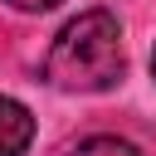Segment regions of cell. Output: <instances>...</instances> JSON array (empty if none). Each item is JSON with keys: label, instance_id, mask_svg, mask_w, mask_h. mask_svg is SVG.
<instances>
[{"label": "cell", "instance_id": "obj_1", "mask_svg": "<svg viewBox=\"0 0 156 156\" xmlns=\"http://www.w3.org/2000/svg\"><path fill=\"white\" fill-rule=\"evenodd\" d=\"M122 24L112 10H83L54 34L44 54V83L58 93H107L122 83Z\"/></svg>", "mask_w": 156, "mask_h": 156}, {"label": "cell", "instance_id": "obj_2", "mask_svg": "<svg viewBox=\"0 0 156 156\" xmlns=\"http://www.w3.org/2000/svg\"><path fill=\"white\" fill-rule=\"evenodd\" d=\"M34 141V112L0 93V156H24Z\"/></svg>", "mask_w": 156, "mask_h": 156}, {"label": "cell", "instance_id": "obj_3", "mask_svg": "<svg viewBox=\"0 0 156 156\" xmlns=\"http://www.w3.org/2000/svg\"><path fill=\"white\" fill-rule=\"evenodd\" d=\"M68 156H141L127 136H112V132H98V136H88V141H78Z\"/></svg>", "mask_w": 156, "mask_h": 156}, {"label": "cell", "instance_id": "obj_4", "mask_svg": "<svg viewBox=\"0 0 156 156\" xmlns=\"http://www.w3.org/2000/svg\"><path fill=\"white\" fill-rule=\"evenodd\" d=\"M5 5H15V10H24V15H39V10H54L58 0H5Z\"/></svg>", "mask_w": 156, "mask_h": 156}, {"label": "cell", "instance_id": "obj_5", "mask_svg": "<svg viewBox=\"0 0 156 156\" xmlns=\"http://www.w3.org/2000/svg\"><path fill=\"white\" fill-rule=\"evenodd\" d=\"M151 73H156V49H151Z\"/></svg>", "mask_w": 156, "mask_h": 156}]
</instances>
